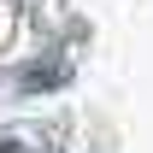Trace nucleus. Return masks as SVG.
<instances>
[{"label": "nucleus", "instance_id": "f257e3e1", "mask_svg": "<svg viewBox=\"0 0 153 153\" xmlns=\"http://www.w3.org/2000/svg\"><path fill=\"white\" fill-rule=\"evenodd\" d=\"M59 82V65H36V71H24V88H53Z\"/></svg>", "mask_w": 153, "mask_h": 153}, {"label": "nucleus", "instance_id": "f03ea898", "mask_svg": "<svg viewBox=\"0 0 153 153\" xmlns=\"http://www.w3.org/2000/svg\"><path fill=\"white\" fill-rule=\"evenodd\" d=\"M0 153H24V147H18V141H0Z\"/></svg>", "mask_w": 153, "mask_h": 153}]
</instances>
